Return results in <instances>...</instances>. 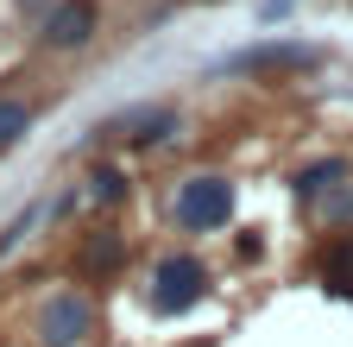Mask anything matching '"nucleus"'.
Returning <instances> with one entry per match:
<instances>
[{"label":"nucleus","mask_w":353,"mask_h":347,"mask_svg":"<svg viewBox=\"0 0 353 347\" xmlns=\"http://www.w3.org/2000/svg\"><path fill=\"white\" fill-rule=\"evenodd\" d=\"M234 184L228 177H214V170H196V177H183L176 184V202H170V215H176V228L183 234H214V228H228L234 221Z\"/></svg>","instance_id":"1"},{"label":"nucleus","mask_w":353,"mask_h":347,"mask_svg":"<svg viewBox=\"0 0 353 347\" xmlns=\"http://www.w3.org/2000/svg\"><path fill=\"white\" fill-rule=\"evenodd\" d=\"M208 290V266L196 252H164L158 266H152V316H183L196 310Z\"/></svg>","instance_id":"2"},{"label":"nucleus","mask_w":353,"mask_h":347,"mask_svg":"<svg viewBox=\"0 0 353 347\" xmlns=\"http://www.w3.org/2000/svg\"><path fill=\"white\" fill-rule=\"evenodd\" d=\"M316 63H322V51L303 45V38H265V45H246L234 57H221V70H234V76H303Z\"/></svg>","instance_id":"3"},{"label":"nucleus","mask_w":353,"mask_h":347,"mask_svg":"<svg viewBox=\"0 0 353 347\" xmlns=\"http://www.w3.org/2000/svg\"><path fill=\"white\" fill-rule=\"evenodd\" d=\"M95 335V303L88 290H51L38 310V347H82Z\"/></svg>","instance_id":"4"},{"label":"nucleus","mask_w":353,"mask_h":347,"mask_svg":"<svg viewBox=\"0 0 353 347\" xmlns=\"http://www.w3.org/2000/svg\"><path fill=\"white\" fill-rule=\"evenodd\" d=\"M95 32H101V0H57V7L38 19V38L51 51H82Z\"/></svg>","instance_id":"5"},{"label":"nucleus","mask_w":353,"mask_h":347,"mask_svg":"<svg viewBox=\"0 0 353 347\" xmlns=\"http://www.w3.org/2000/svg\"><path fill=\"white\" fill-rule=\"evenodd\" d=\"M76 266H82L88 278L120 272V266H126V234H120V228H95V234L82 240V259H76Z\"/></svg>","instance_id":"6"},{"label":"nucleus","mask_w":353,"mask_h":347,"mask_svg":"<svg viewBox=\"0 0 353 347\" xmlns=\"http://www.w3.org/2000/svg\"><path fill=\"white\" fill-rule=\"evenodd\" d=\"M341 177H347V158H316V164H303L296 177H290V190H296L303 202H316V196H322L328 184H341Z\"/></svg>","instance_id":"7"},{"label":"nucleus","mask_w":353,"mask_h":347,"mask_svg":"<svg viewBox=\"0 0 353 347\" xmlns=\"http://www.w3.org/2000/svg\"><path fill=\"white\" fill-rule=\"evenodd\" d=\"M32 120H38V108H32L26 95H0V152H13V146L32 133Z\"/></svg>","instance_id":"8"},{"label":"nucleus","mask_w":353,"mask_h":347,"mask_svg":"<svg viewBox=\"0 0 353 347\" xmlns=\"http://www.w3.org/2000/svg\"><path fill=\"white\" fill-rule=\"evenodd\" d=\"M322 284H328L334 297H347V303H353V234H347V240H334V246L322 252Z\"/></svg>","instance_id":"9"},{"label":"nucleus","mask_w":353,"mask_h":347,"mask_svg":"<svg viewBox=\"0 0 353 347\" xmlns=\"http://www.w3.org/2000/svg\"><path fill=\"white\" fill-rule=\"evenodd\" d=\"M95 208H108V202H120L126 196V170H114V164H95L88 170V190H82Z\"/></svg>","instance_id":"10"},{"label":"nucleus","mask_w":353,"mask_h":347,"mask_svg":"<svg viewBox=\"0 0 353 347\" xmlns=\"http://www.w3.org/2000/svg\"><path fill=\"white\" fill-rule=\"evenodd\" d=\"M322 221H353V184H328L322 190Z\"/></svg>","instance_id":"11"},{"label":"nucleus","mask_w":353,"mask_h":347,"mask_svg":"<svg viewBox=\"0 0 353 347\" xmlns=\"http://www.w3.org/2000/svg\"><path fill=\"white\" fill-rule=\"evenodd\" d=\"M44 208H51V202H32V208H26V215H19V221H13V228H7V234H0V252H13V246H19V240H26V234H32V221H38V215H44Z\"/></svg>","instance_id":"12"},{"label":"nucleus","mask_w":353,"mask_h":347,"mask_svg":"<svg viewBox=\"0 0 353 347\" xmlns=\"http://www.w3.org/2000/svg\"><path fill=\"white\" fill-rule=\"evenodd\" d=\"M284 7H290V0H265L259 13H265V19H284Z\"/></svg>","instance_id":"13"}]
</instances>
